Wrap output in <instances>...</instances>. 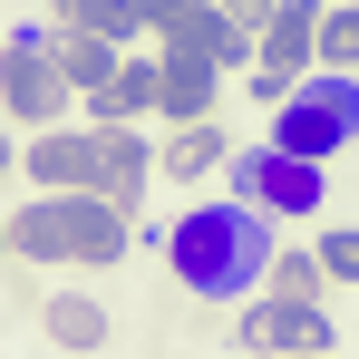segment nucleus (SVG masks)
I'll return each instance as SVG.
<instances>
[{
  "label": "nucleus",
  "instance_id": "5",
  "mask_svg": "<svg viewBox=\"0 0 359 359\" xmlns=\"http://www.w3.org/2000/svg\"><path fill=\"white\" fill-rule=\"evenodd\" d=\"M311 68H320V0H272L262 39H252V88L282 107V97H292Z\"/></svg>",
  "mask_w": 359,
  "mask_h": 359
},
{
  "label": "nucleus",
  "instance_id": "17",
  "mask_svg": "<svg viewBox=\"0 0 359 359\" xmlns=\"http://www.w3.org/2000/svg\"><path fill=\"white\" fill-rule=\"evenodd\" d=\"M320 68H359V0L320 10Z\"/></svg>",
  "mask_w": 359,
  "mask_h": 359
},
{
  "label": "nucleus",
  "instance_id": "16",
  "mask_svg": "<svg viewBox=\"0 0 359 359\" xmlns=\"http://www.w3.org/2000/svg\"><path fill=\"white\" fill-rule=\"evenodd\" d=\"M320 282H330L320 252H272V272H262V292H272V301H320Z\"/></svg>",
  "mask_w": 359,
  "mask_h": 359
},
{
  "label": "nucleus",
  "instance_id": "2",
  "mask_svg": "<svg viewBox=\"0 0 359 359\" xmlns=\"http://www.w3.org/2000/svg\"><path fill=\"white\" fill-rule=\"evenodd\" d=\"M126 224L107 194H29L20 214H10V252H29V262H126Z\"/></svg>",
  "mask_w": 359,
  "mask_h": 359
},
{
  "label": "nucleus",
  "instance_id": "8",
  "mask_svg": "<svg viewBox=\"0 0 359 359\" xmlns=\"http://www.w3.org/2000/svg\"><path fill=\"white\" fill-rule=\"evenodd\" d=\"M243 350H252V359L330 350V311H320V301H262V311H243Z\"/></svg>",
  "mask_w": 359,
  "mask_h": 359
},
{
  "label": "nucleus",
  "instance_id": "3",
  "mask_svg": "<svg viewBox=\"0 0 359 359\" xmlns=\"http://www.w3.org/2000/svg\"><path fill=\"white\" fill-rule=\"evenodd\" d=\"M359 136V78L350 68H311L292 97L272 107V146L282 156H340Z\"/></svg>",
  "mask_w": 359,
  "mask_h": 359
},
{
  "label": "nucleus",
  "instance_id": "23",
  "mask_svg": "<svg viewBox=\"0 0 359 359\" xmlns=\"http://www.w3.org/2000/svg\"><path fill=\"white\" fill-rule=\"evenodd\" d=\"M146 20H156V0H146Z\"/></svg>",
  "mask_w": 359,
  "mask_h": 359
},
{
  "label": "nucleus",
  "instance_id": "19",
  "mask_svg": "<svg viewBox=\"0 0 359 359\" xmlns=\"http://www.w3.org/2000/svg\"><path fill=\"white\" fill-rule=\"evenodd\" d=\"M224 10H233V20H252V10H272V0H224Z\"/></svg>",
  "mask_w": 359,
  "mask_h": 359
},
{
  "label": "nucleus",
  "instance_id": "21",
  "mask_svg": "<svg viewBox=\"0 0 359 359\" xmlns=\"http://www.w3.org/2000/svg\"><path fill=\"white\" fill-rule=\"evenodd\" d=\"M0 252H10V224H0Z\"/></svg>",
  "mask_w": 359,
  "mask_h": 359
},
{
  "label": "nucleus",
  "instance_id": "9",
  "mask_svg": "<svg viewBox=\"0 0 359 359\" xmlns=\"http://www.w3.org/2000/svg\"><path fill=\"white\" fill-rule=\"evenodd\" d=\"M214 78H224V59L214 49H165V78H156V107L175 126H194L204 107H214Z\"/></svg>",
  "mask_w": 359,
  "mask_h": 359
},
{
  "label": "nucleus",
  "instance_id": "7",
  "mask_svg": "<svg viewBox=\"0 0 359 359\" xmlns=\"http://www.w3.org/2000/svg\"><path fill=\"white\" fill-rule=\"evenodd\" d=\"M20 165L39 175V194H97L107 175V126H39L20 146Z\"/></svg>",
  "mask_w": 359,
  "mask_h": 359
},
{
  "label": "nucleus",
  "instance_id": "13",
  "mask_svg": "<svg viewBox=\"0 0 359 359\" xmlns=\"http://www.w3.org/2000/svg\"><path fill=\"white\" fill-rule=\"evenodd\" d=\"M233 146L214 136V117H194V126H175L165 146H156V175H184V184H204V165H224Z\"/></svg>",
  "mask_w": 359,
  "mask_h": 359
},
{
  "label": "nucleus",
  "instance_id": "18",
  "mask_svg": "<svg viewBox=\"0 0 359 359\" xmlns=\"http://www.w3.org/2000/svg\"><path fill=\"white\" fill-rule=\"evenodd\" d=\"M320 272H330V282H359V224L350 233H320Z\"/></svg>",
  "mask_w": 359,
  "mask_h": 359
},
{
  "label": "nucleus",
  "instance_id": "14",
  "mask_svg": "<svg viewBox=\"0 0 359 359\" xmlns=\"http://www.w3.org/2000/svg\"><path fill=\"white\" fill-rule=\"evenodd\" d=\"M59 68H68V88L88 97V88H107V78L126 68V49H117V39H97V29H59Z\"/></svg>",
  "mask_w": 359,
  "mask_h": 359
},
{
  "label": "nucleus",
  "instance_id": "6",
  "mask_svg": "<svg viewBox=\"0 0 359 359\" xmlns=\"http://www.w3.org/2000/svg\"><path fill=\"white\" fill-rule=\"evenodd\" d=\"M224 175L262 214H320V194H330L320 156H282V146H243V156H224Z\"/></svg>",
  "mask_w": 359,
  "mask_h": 359
},
{
  "label": "nucleus",
  "instance_id": "15",
  "mask_svg": "<svg viewBox=\"0 0 359 359\" xmlns=\"http://www.w3.org/2000/svg\"><path fill=\"white\" fill-rule=\"evenodd\" d=\"M49 340H59V350H97V340H107V301L59 292V301H49Z\"/></svg>",
  "mask_w": 359,
  "mask_h": 359
},
{
  "label": "nucleus",
  "instance_id": "11",
  "mask_svg": "<svg viewBox=\"0 0 359 359\" xmlns=\"http://www.w3.org/2000/svg\"><path fill=\"white\" fill-rule=\"evenodd\" d=\"M146 184H156V146H146L136 126H107V175H97V194H107L117 214H136Z\"/></svg>",
  "mask_w": 359,
  "mask_h": 359
},
{
  "label": "nucleus",
  "instance_id": "10",
  "mask_svg": "<svg viewBox=\"0 0 359 359\" xmlns=\"http://www.w3.org/2000/svg\"><path fill=\"white\" fill-rule=\"evenodd\" d=\"M156 78H165V59H136V49H126L117 78H107V88H88V126H136L146 107H156Z\"/></svg>",
  "mask_w": 359,
  "mask_h": 359
},
{
  "label": "nucleus",
  "instance_id": "22",
  "mask_svg": "<svg viewBox=\"0 0 359 359\" xmlns=\"http://www.w3.org/2000/svg\"><path fill=\"white\" fill-rule=\"evenodd\" d=\"M301 359H330V350H301Z\"/></svg>",
  "mask_w": 359,
  "mask_h": 359
},
{
  "label": "nucleus",
  "instance_id": "12",
  "mask_svg": "<svg viewBox=\"0 0 359 359\" xmlns=\"http://www.w3.org/2000/svg\"><path fill=\"white\" fill-rule=\"evenodd\" d=\"M59 29H97V39H117V49H136V39H156L146 0H59Z\"/></svg>",
  "mask_w": 359,
  "mask_h": 359
},
{
  "label": "nucleus",
  "instance_id": "20",
  "mask_svg": "<svg viewBox=\"0 0 359 359\" xmlns=\"http://www.w3.org/2000/svg\"><path fill=\"white\" fill-rule=\"evenodd\" d=\"M0 165H20V146H10V136H0Z\"/></svg>",
  "mask_w": 359,
  "mask_h": 359
},
{
  "label": "nucleus",
  "instance_id": "4",
  "mask_svg": "<svg viewBox=\"0 0 359 359\" xmlns=\"http://www.w3.org/2000/svg\"><path fill=\"white\" fill-rule=\"evenodd\" d=\"M0 107H10L20 126H68L59 29H10V49H0Z\"/></svg>",
  "mask_w": 359,
  "mask_h": 359
},
{
  "label": "nucleus",
  "instance_id": "1",
  "mask_svg": "<svg viewBox=\"0 0 359 359\" xmlns=\"http://www.w3.org/2000/svg\"><path fill=\"white\" fill-rule=\"evenodd\" d=\"M165 262H175L184 292H204V301H252L262 272H272V214L243 204V194L194 204V214L165 224Z\"/></svg>",
  "mask_w": 359,
  "mask_h": 359
}]
</instances>
